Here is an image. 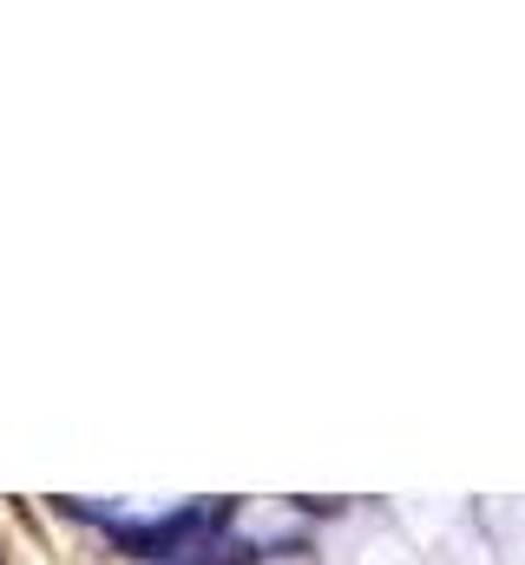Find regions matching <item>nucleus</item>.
Returning a JSON list of instances; mask_svg holds the SVG:
<instances>
[{
	"instance_id": "obj_1",
	"label": "nucleus",
	"mask_w": 525,
	"mask_h": 565,
	"mask_svg": "<svg viewBox=\"0 0 525 565\" xmlns=\"http://www.w3.org/2000/svg\"><path fill=\"white\" fill-rule=\"evenodd\" d=\"M197 533H204V513H171L164 527H125L118 546H125L132 560H158V553H171V546H184V540H197Z\"/></svg>"
}]
</instances>
